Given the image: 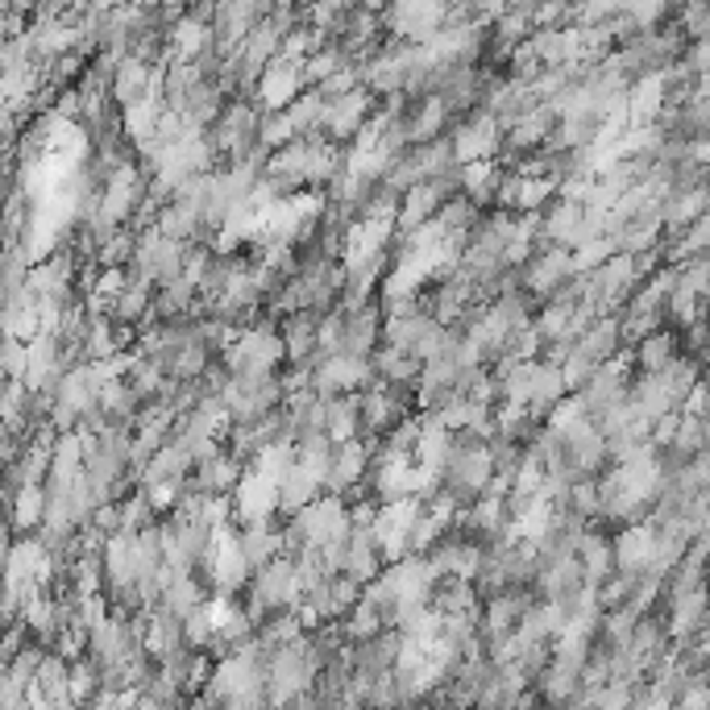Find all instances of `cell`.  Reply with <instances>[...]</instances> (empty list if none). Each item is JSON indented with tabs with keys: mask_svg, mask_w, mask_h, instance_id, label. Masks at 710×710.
I'll return each mask as SVG.
<instances>
[{
	"mask_svg": "<svg viewBox=\"0 0 710 710\" xmlns=\"http://www.w3.org/2000/svg\"><path fill=\"white\" fill-rule=\"evenodd\" d=\"M34 686H38V694L47 702H67L72 698L67 694V661H63V652H42V661L34 669Z\"/></svg>",
	"mask_w": 710,
	"mask_h": 710,
	"instance_id": "1",
	"label": "cell"
}]
</instances>
